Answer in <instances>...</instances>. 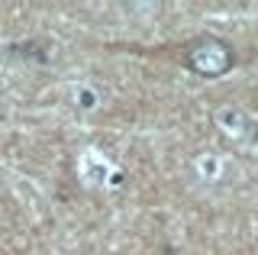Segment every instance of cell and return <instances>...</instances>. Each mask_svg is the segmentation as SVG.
I'll return each instance as SVG.
<instances>
[{
	"label": "cell",
	"instance_id": "1",
	"mask_svg": "<svg viewBox=\"0 0 258 255\" xmlns=\"http://www.w3.org/2000/svg\"><path fill=\"white\" fill-rule=\"evenodd\" d=\"M113 52L139 55V58H155V61H171V65L190 71V75L204 78V81H216L226 78L239 65V52L229 39L216 33H197L177 42H155V45H136V42H107Z\"/></svg>",
	"mask_w": 258,
	"mask_h": 255
}]
</instances>
